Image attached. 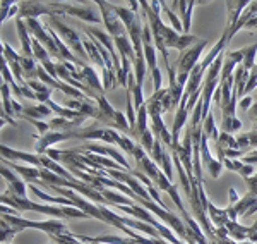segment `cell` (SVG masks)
Returning <instances> with one entry per match:
<instances>
[{
  "label": "cell",
  "mask_w": 257,
  "mask_h": 244,
  "mask_svg": "<svg viewBox=\"0 0 257 244\" xmlns=\"http://www.w3.org/2000/svg\"><path fill=\"white\" fill-rule=\"evenodd\" d=\"M141 9L144 11V16L148 19V24L153 31V38H155L156 50L161 53L165 62V67L170 69V57H168V48H177V50L184 52L190 48L192 45H196L199 38L194 35H180L175 30L168 28L167 24L161 21L160 11H161V2H141Z\"/></svg>",
  "instance_id": "6da1fadb"
},
{
  "label": "cell",
  "mask_w": 257,
  "mask_h": 244,
  "mask_svg": "<svg viewBox=\"0 0 257 244\" xmlns=\"http://www.w3.org/2000/svg\"><path fill=\"white\" fill-rule=\"evenodd\" d=\"M132 156H134L136 164H138V171L143 172L144 176H148L149 179L153 181V184H155L158 189H161V191H165V193L170 194L172 201L177 205V208L180 210V215L187 213V210H185V206H184V203H182V200H180V194H178L177 186L173 184L167 176H165V172L161 171V167H160L158 164H155V160L149 158V155L146 153V150H144L141 144L136 146V150H134V153H132Z\"/></svg>",
  "instance_id": "7a4b0ae2"
},
{
  "label": "cell",
  "mask_w": 257,
  "mask_h": 244,
  "mask_svg": "<svg viewBox=\"0 0 257 244\" xmlns=\"http://www.w3.org/2000/svg\"><path fill=\"white\" fill-rule=\"evenodd\" d=\"M2 205L12 206L18 212H38L50 215V217L55 218H91L88 213L82 212L79 208H74V206H52V205H41L35 203V201L28 200V198H21L18 194H14L9 189L7 193H2Z\"/></svg>",
  "instance_id": "3957f363"
},
{
  "label": "cell",
  "mask_w": 257,
  "mask_h": 244,
  "mask_svg": "<svg viewBox=\"0 0 257 244\" xmlns=\"http://www.w3.org/2000/svg\"><path fill=\"white\" fill-rule=\"evenodd\" d=\"M74 136V139H96V141H103L106 144H117L122 150H125L127 153H134L136 144L134 141H131V138L122 136L120 132L110 127H99V126H91V127H79V129L70 131Z\"/></svg>",
  "instance_id": "277c9868"
},
{
  "label": "cell",
  "mask_w": 257,
  "mask_h": 244,
  "mask_svg": "<svg viewBox=\"0 0 257 244\" xmlns=\"http://www.w3.org/2000/svg\"><path fill=\"white\" fill-rule=\"evenodd\" d=\"M47 24L57 33V35L60 36V40L67 45L74 55H77L82 62H86V64H88V62H89L88 52H86L84 43H82V36L77 35L76 30H72L70 26H67V24L62 21L60 16H50Z\"/></svg>",
  "instance_id": "5b68a950"
},
{
  "label": "cell",
  "mask_w": 257,
  "mask_h": 244,
  "mask_svg": "<svg viewBox=\"0 0 257 244\" xmlns=\"http://www.w3.org/2000/svg\"><path fill=\"white\" fill-rule=\"evenodd\" d=\"M94 102L98 103L96 121L101 122L103 127H110V129H115V131H122V132H125V134L132 136V129H131V124H128V119L122 112L115 110L113 107L110 105V102L105 98V95H98V97L94 98Z\"/></svg>",
  "instance_id": "8992f818"
},
{
  "label": "cell",
  "mask_w": 257,
  "mask_h": 244,
  "mask_svg": "<svg viewBox=\"0 0 257 244\" xmlns=\"http://www.w3.org/2000/svg\"><path fill=\"white\" fill-rule=\"evenodd\" d=\"M2 218L9 225L16 227V229H21V230L36 229V230H41V232H47L48 235H69V234H72L67 229V225H65L62 220L35 222V220H28V218H21V217H18V215H2Z\"/></svg>",
  "instance_id": "52a82bcc"
},
{
  "label": "cell",
  "mask_w": 257,
  "mask_h": 244,
  "mask_svg": "<svg viewBox=\"0 0 257 244\" xmlns=\"http://www.w3.org/2000/svg\"><path fill=\"white\" fill-rule=\"evenodd\" d=\"M208 47V40H199L196 45H192L187 50H184L180 53L177 60V81L180 86H187L190 72L194 71V67L197 65L199 57L202 55L204 48Z\"/></svg>",
  "instance_id": "ba28073f"
},
{
  "label": "cell",
  "mask_w": 257,
  "mask_h": 244,
  "mask_svg": "<svg viewBox=\"0 0 257 244\" xmlns=\"http://www.w3.org/2000/svg\"><path fill=\"white\" fill-rule=\"evenodd\" d=\"M146 107H148V115H149V119H151L153 132L156 134V138H160L161 141H163V144H167V146L172 148L173 138L168 132L167 127H165L163 119H161V114L165 112V109H163V103H161L158 95L153 93L151 97H149V100L146 102Z\"/></svg>",
  "instance_id": "9c48e42d"
},
{
  "label": "cell",
  "mask_w": 257,
  "mask_h": 244,
  "mask_svg": "<svg viewBox=\"0 0 257 244\" xmlns=\"http://www.w3.org/2000/svg\"><path fill=\"white\" fill-rule=\"evenodd\" d=\"M48 6L55 11L57 16H72V18H79L86 23H101L96 9L91 7V4H69V2H48Z\"/></svg>",
  "instance_id": "30bf717a"
},
{
  "label": "cell",
  "mask_w": 257,
  "mask_h": 244,
  "mask_svg": "<svg viewBox=\"0 0 257 244\" xmlns=\"http://www.w3.org/2000/svg\"><path fill=\"white\" fill-rule=\"evenodd\" d=\"M226 212L231 222H237L238 217H250V215H254L257 212V196L247 193L235 205H228Z\"/></svg>",
  "instance_id": "8fae6325"
},
{
  "label": "cell",
  "mask_w": 257,
  "mask_h": 244,
  "mask_svg": "<svg viewBox=\"0 0 257 244\" xmlns=\"http://www.w3.org/2000/svg\"><path fill=\"white\" fill-rule=\"evenodd\" d=\"M40 16H57L48 2H19L18 19H38Z\"/></svg>",
  "instance_id": "7c38bea8"
},
{
  "label": "cell",
  "mask_w": 257,
  "mask_h": 244,
  "mask_svg": "<svg viewBox=\"0 0 257 244\" xmlns=\"http://www.w3.org/2000/svg\"><path fill=\"white\" fill-rule=\"evenodd\" d=\"M79 148H81V150H84V151L94 153V155L110 156V158L115 160L118 165H122L127 172H132V169H131V165H128V162L125 160V156H123L120 151L115 150V148L108 146V144H105V146H103V144H99V143H86V144H82V146H79Z\"/></svg>",
  "instance_id": "4fadbf2b"
},
{
  "label": "cell",
  "mask_w": 257,
  "mask_h": 244,
  "mask_svg": "<svg viewBox=\"0 0 257 244\" xmlns=\"http://www.w3.org/2000/svg\"><path fill=\"white\" fill-rule=\"evenodd\" d=\"M33 138L36 139V151L38 155H45L50 146H53L55 143H60V141H69V139H74L72 132L67 131V132H57V131H50L47 134L43 136H38V134H33Z\"/></svg>",
  "instance_id": "5bb4252c"
},
{
  "label": "cell",
  "mask_w": 257,
  "mask_h": 244,
  "mask_svg": "<svg viewBox=\"0 0 257 244\" xmlns=\"http://www.w3.org/2000/svg\"><path fill=\"white\" fill-rule=\"evenodd\" d=\"M208 141H209V138L202 132V136H201V164L208 169L209 176L213 177V179H218L225 165L219 162V160L213 158V155H211V151H209Z\"/></svg>",
  "instance_id": "9a60e30c"
},
{
  "label": "cell",
  "mask_w": 257,
  "mask_h": 244,
  "mask_svg": "<svg viewBox=\"0 0 257 244\" xmlns=\"http://www.w3.org/2000/svg\"><path fill=\"white\" fill-rule=\"evenodd\" d=\"M0 151H2V158H4V160H7V162H16V164H18L19 160H21V162H26V164L33 165V167L41 169L40 155H33V153L12 150V148L6 146V144H2V146H0Z\"/></svg>",
  "instance_id": "2e32d148"
},
{
  "label": "cell",
  "mask_w": 257,
  "mask_h": 244,
  "mask_svg": "<svg viewBox=\"0 0 257 244\" xmlns=\"http://www.w3.org/2000/svg\"><path fill=\"white\" fill-rule=\"evenodd\" d=\"M52 109L48 105H43V103H33V105H24L23 114L19 115V119H26V121H31V119H48L52 115Z\"/></svg>",
  "instance_id": "e0dca14e"
},
{
  "label": "cell",
  "mask_w": 257,
  "mask_h": 244,
  "mask_svg": "<svg viewBox=\"0 0 257 244\" xmlns=\"http://www.w3.org/2000/svg\"><path fill=\"white\" fill-rule=\"evenodd\" d=\"M0 172H2V177L9 183V188L11 191L14 194H18L21 198H28L26 196V184L21 181L19 176H16L14 172L11 171V169L6 167V164H2V169H0Z\"/></svg>",
  "instance_id": "ac0fdd59"
},
{
  "label": "cell",
  "mask_w": 257,
  "mask_h": 244,
  "mask_svg": "<svg viewBox=\"0 0 257 244\" xmlns=\"http://www.w3.org/2000/svg\"><path fill=\"white\" fill-rule=\"evenodd\" d=\"M248 6H250V2H228L226 4V14H228L226 28L231 30V28L237 24V21L242 18V14L245 12Z\"/></svg>",
  "instance_id": "d6986e66"
},
{
  "label": "cell",
  "mask_w": 257,
  "mask_h": 244,
  "mask_svg": "<svg viewBox=\"0 0 257 244\" xmlns=\"http://www.w3.org/2000/svg\"><path fill=\"white\" fill-rule=\"evenodd\" d=\"M81 74H82V79H84V85L91 88L93 92H96L98 95H103L105 93V86L101 85V81H99L98 74L94 72L93 67H89V65H84V67L79 69Z\"/></svg>",
  "instance_id": "ffe728a7"
},
{
  "label": "cell",
  "mask_w": 257,
  "mask_h": 244,
  "mask_svg": "<svg viewBox=\"0 0 257 244\" xmlns=\"http://www.w3.org/2000/svg\"><path fill=\"white\" fill-rule=\"evenodd\" d=\"M82 43H84V48H86V52H88L89 62H93V64H96L98 67H101L103 74H105L106 72V64H105V60H103L101 53H99V50L96 48V45L91 41L89 36H82Z\"/></svg>",
  "instance_id": "44dd1931"
},
{
  "label": "cell",
  "mask_w": 257,
  "mask_h": 244,
  "mask_svg": "<svg viewBox=\"0 0 257 244\" xmlns=\"http://www.w3.org/2000/svg\"><path fill=\"white\" fill-rule=\"evenodd\" d=\"M30 189H31L33 194H35L36 198H40L41 201H48V203H55V205H62V206H74V208H76L74 201H70V200H67V198H64V196H50V194L41 191L40 188H36L35 184H30Z\"/></svg>",
  "instance_id": "7402d4cb"
},
{
  "label": "cell",
  "mask_w": 257,
  "mask_h": 244,
  "mask_svg": "<svg viewBox=\"0 0 257 244\" xmlns=\"http://www.w3.org/2000/svg\"><path fill=\"white\" fill-rule=\"evenodd\" d=\"M28 85H30V88L35 92L36 95V100H38V103H47L50 100V97H52V92L53 90L50 88V86L45 85L43 81L40 79H35V81H28Z\"/></svg>",
  "instance_id": "603a6c76"
},
{
  "label": "cell",
  "mask_w": 257,
  "mask_h": 244,
  "mask_svg": "<svg viewBox=\"0 0 257 244\" xmlns=\"http://www.w3.org/2000/svg\"><path fill=\"white\" fill-rule=\"evenodd\" d=\"M177 6L180 7V21L184 24V33L185 35H190V21H192V12L194 7L197 6L196 2H177Z\"/></svg>",
  "instance_id": "cb8c5ba5"
},
{
  "label": "cell",
  "mask_w": 257,
  "mask_h": 244,
  "mask_svg": "<svg viewBox=\"0 0 257 244\" xmlns=\"http://www.w3.org/2000/svg\"><path fill=\"white\" fill-rule=\"evenodd\" d=\"M248 76H250V71H247V69L240 64L237 67V71H235V88L238 90V97H245Z\"/></svg>",
  "instance_id": "d4e9b609"
},
{
  "label": "cell",
  "mask_w": 257,
  "mask_h": 244,
  "mask_svg": "<svg viewBox=\"0 0 257 244\" xmlns=\"http://www.w3.org/2000/svg\"><path fill=\"white\" fill-rule=\"evenodd\" d=\"M2 77H4V83H7V85L11 86L12 92L18 95L19 98H24L23 88H21V86L18 85V81L14 79V76L11 74V69H9V65H7V60H6V59L2 60Z\"/></svg>",
  "instance_id": "484cf974"
},
{
  "label": "cell",
  "mask_w": 257,
  "mask_h": 244,
  "mask_svg": "<svg viewBox=\"0 0 257 244\" xmlns=\"http://www.w3.org/2000/svg\"><path fill=\"white\" fill-rule=\"evenodd\" d=\"M202 129H204V134L208 136L209 139H213L214 144L218 143L219 134H221V132H218V129H216V124H214V115H213V112H211L208 115V119H206V121L202 122Z\"/></svg>",
  "instance_id": "4316f807"
},
{
  "label": "cell",
  "mask_w": 257,
  "mask_h": 244,
  "mask_svg": "<svg viewBox=\"0 0 257 244\" xmlns=\"http://www.w3.org/2000/svg\"><path fill=\"white\" fill-rule=\"evenodd\" d=\"M237 143H238V150H242V148L257 146V131L242 132V134H238L237 136Z\"/></svg>",
  "instance_id": "83f0119b"
},
{
  "label": "cell",
  "mask_w": 257,
  "mask_h": 244,
  "mask_svg": "<svg viewBox=\"0 0 257 244\" xmlns=\"http://www.w3.org/2000/svg\"><path fill=\"white\" fill-rule=\"evenodd\" d=\"M245 55H243V60H242V65L247 69V71H252L255 65V55H257V43L250 45V47H245L243 48Z\"/></svg>",
  "instance_id": "f1b7e54d"
},
{
  "label": "cell",
  "mask_w": 257,
  "mask_h": 244,
  "mask_svg": "<svg viewBox=\"0 0 257 244\" xmlns=\"http://www.w3.org/2000/svg\"><path fill=\"white\" fill-rule=\"evenodd\" d=\"M0 232H2V244H11L12 239H14L16 234L23 232L21 229H16V227H12L7 224L6 220L2 218V229H0Z\"/></svg>",
  "instance_id": "f546056e"
},
{
  "label": "cell",
  "mask_w": 257,
  "mask_h": 244,
  "mask_svg": "<svg viewBox=\"0 0 257 244\" xmlns=\"http://www.w3.org/2000/svg\"><path fill=\"white\" fill-rule=\"evenodd\" d=\"M161 9H163V12L167 14V18H168V21L172 23V26H173V30H175L177 33H184V24H182V21L177 18L175 14H173L172 11L168 9V2H161Z\"/></svg>",
  "instance_id": "4dcf8cb0"
},
{
  "label": "cell",
  "mask_w": 257,
  "mask_h": 244,
  "mask_svg": "<svg viewBox=\"0 0 257 244\" xmlns=\"http://www.w3.org/2000/svg\"><path fill=\"white\" fill-rule=\"evenodd\" d=\"M53 242L57 244H89V242H84V241H79L74 234H69V235H50Z\"/></svg>",
  "instance_id": "1f68e13d"
},
{
  "label": "cell",
  "mask_w": 257,
  "mask_h": 244,
  "mask_svg": "<svg viewBox=\"0 0 257 244\" xmlns=\"http://www.w3.org/2000/svg\"><path fill=\"white\" fill-rule=\"evenodd\" d=\"M257 88V64L254 65V69L250 71V76H248V83H247V88H245V95L248 97V93L254 92Z\"/></svg>",
  "instance_id": "d6a6232c"
},
{
  "label": "cell",
  "mask_w": 257,
  "mask_h": 244,
  "mask_svg": "<svg viewBox=\"0 0 257 244\" xmlns=\"http://www.w3.org/2000/svg\"><path fill=\"white\" fill-rule=\"evenodd\" d=\"M16 4H18V2H11V0H9V2H6V0H4V2H2V18H0V19H2V23L6 19H9V14L12 12V7H14Z\"/></svg>",
  "instance_id": "836d02e7"
},
{
  "label": "cell",
  "mask_w": 257,
  "mask_h": 244,
  "mask_svg": "<svg viewBox=\"0 0 257 244\" xmlns=\"http://www.w3.org/2000/svg\"><path fill=\"white\" fill-rule=\"evenodd\" d=\"M151 74H153V81H155V92L163 90V88H161V71H160V69H155Z\"/></svg>",
  "instance_id": "e575fe53"
},
{
  "label": "cell",
  "mask_w": 257,
  "mask_h": 244,
  "mask_svg": "<svg viewBox=\"0 0 257 244\" xmlns=\"http://www.w3.org/2000/svg\"><path fill=\"white\" fill-rule=\"evenodd\" d=\"M242 162H243V164H247V165H254V164H257V150L250 151V153H247V155L243 156Z\"/></svg>",
  "instance_id": "d590c367"
},
{
  "label": "cell",
  "mask_w": 257,
  "mask_h": 244,
  "mask_svg": "<svg viewBox=\"0 0 257 244\" xmlns=\"http://www.w3.org/2000/svg\"><path fill=\"white\" fill-rule=\"evenodd\" d=\"M252 103H254V98H252V97H245L242 102H240V109H242V110H250Z\"/></svg>",
  "instance_id": "8d00e7d4"
},
{
  "label": "cell",
  "mask_w": 257,
  "mask_h": 244,
  "mask_svg": "<svg viewBox=\"0 0 257 244\" xmlns=\"http://www.w3.org/2000/svg\"><path fill=\"white\" fill-rule=\"evenodd\" d=\"M228 196H230V205H235V203H237V201L240 200L238 194H237V191H235L233 188L228 189Z\"/></svg>",
  "instance_id": "74e56055"
},
{
  "label": "cell",
  "mask_w": 257,
  "mask_h": 244,
  "mask_svg": "<svg viewBox=\"0 0 257 244\" xmlns=\"http://www.w3.org/2000/svg\"><path fill=\"white\" fill-rule=\"evenodd\" d=\"M248 115H250L252 119H255V121H257V95L254 97V105H252L250 110H248Z\"/></svg>",
  "instance_id": "f35d334b"
},
{
  "label": "cell",
  "mask_w": 257,
  "mask_h": 244,
  "mask_svg": "<svg viewBox=\"0 0 257 244\" xmlns=\"http://www.w3.org/2000/svg\"><path fill=\"white\" fill-rule=\"evenodd\" d=\"M2 215H18V210H14L12 206L2 205Z\"/></svg>",
  "instance_id": "ab89813d"
},
{
  "label": "cell",
  "mask_w": 257,
  "mask_h": 244,
  "mask_svg": "<svg viewBox=\"0 0 257 244\" xmlns=\"http://www.w3.org/2000/svg\"><path fill=\"white\" fill-rule=\"evenodd\" d=\"M245 28H247V30H257V16H255V18H252L250 21H248V23L245 24Z\"/></svg>",
  "instance_id": "60d3db41"
},
{
  "label": "cell",
  "mask_w": 257,
  "mask_h": 244,
  "mask_svg": "<svg viewBox=\"0 0 257 244\" xmlns=\"http://www.w3.org/2000/svg\"><path fill=\"white\" fill-rule=\"evenodd\" d=\"M250 227H252V230H254V232H257V220H255Z\"/></svg>",
  "instance_id": "b9f144b4"
},
{
  "label": "cell",
  "mask_w": 257,
  "mask_h": 244,
  "mask_svg": "<svg viewBox=\"0 0 257 244\" xmlns=\"http://www.w3.org/2000/svg\"><path fill=\"white\" fill-rule=\"evenodd\" d=\"M187 244H197V242H187Z\"/></svg>",
  "instance_id": "7bdbcfd3"
},
{
  "label": "cell",
  "mask_w": 257,
  "mask_h": 244,
  "mask_svg": "<svg viewBox=\"0 0 257 244\" xmlns=\"http://www.w3.org/2000/svg\"><path fill=\"white\" fill-rule=\"evenodd\" d=\"M255 131H257V122H255Z\"/></svg>",
  "instance_id": "ee69618b"
}]
</instances>
